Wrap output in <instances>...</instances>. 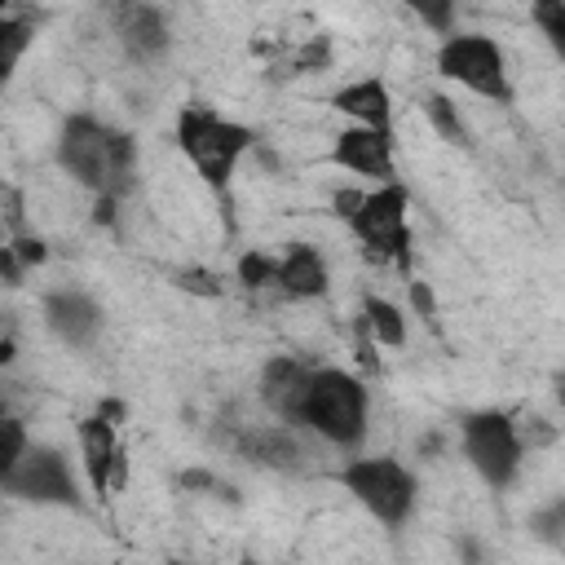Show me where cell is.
Listing matches in <instances>:
<instances>
[{
    "label": "cell",
    "instance_id": "30bf717a",
    "mask_svg": "<svg viewBox=\"0 0 565 565\" xmlns=\"http://www.w3.org/2000/svg\"><path fill=\"white\" fill-rule=\"evenodd\" d=\"M331 163L349 177H362V181H375V185H388L397 181V150H393V132L384 128H344L335 132V146H331Z\"/></svg>",
    "mask_w": 565,
    "mask_h": 565
},
{
    "label": "cell",
    "instance_id": "7402d4cb",
    "mask_svg": "<svg viewBox=\"0 0 565 565\" xmlns=\"http://www.w3.org/2000/svg\"><path fill=\"white\" fill-rule=\"evenodd\" d=\"M530 525H534V534H539L547 547H561V530H565V503H561V499H552L543 512H534V516H530Z\"/></svg>",
    "mask_w": 565,
    "mask_h": 565
},
{
    "label": "cell",
    "instance_id": "5bb4252c",
    "mask_svg": "<svg viewBox=\"0 0 565 565\" xmlns=\"http://www.w3.org/2000/svg\"><path fill=\"white\" fill-rule=\"evenodd\" d=\"M331 287L327 256L313 243H287L274 256V291L287 300H318Z\"/></svg>",
    "mask_w": 565,
    "mask_h": 565
},
{
    "label": "cell",
    "instance_id": "f1b7e54d",
    "mask_svg": "<svg viewBox=\"0 0 565 565\" xmlns=\"http://www.w3.org/2000/svg\"><path fill=\"white\" fill-rule=\"evenodd\" d=\"M411 305H415V313H433V291L424 287V282H411Z\"/></svg>",
    "mask_w": 565,
    "mask_h": 565
},
{
    "label": "cell",
    "instance_id": "cb8c5ba5",
    "mask_svg": "<svg viewBox=\"0 0 565 565\" xmlns=\"http://www.w3.org/2000/svg\"><path fill=\"white\" fill-rule=\"evenodd\" d=\"M530 18H534V22L543 26V35L561 49V35H565V4H561V0H543V4L530 9Z\"/></svg>",
    "mask_w": 565,
    "mask_h": 565
},
{
    "label": "cell",
    "instance_id": "484cf974",
    "mask_svg": "<svg viewBox=\"0 0 565 565\" xmlns=\"http://www.w3.org/2000/svg\"><path fill=\"white\" fill-rule=\"evenodd\" d=\"M9 252L18 256V265H22V269H35V265H44V260H49L44 238H31V234H18V238L9 243Z\"/></svg>",
    "mask_w": 565,
    "mask_h": 565
},
{
    "label": "cell",
    "instance_id": "8fae6325",
    "mask_svg": "<svg viewBox=\"0 0 565 565\" xmlns=\"http://www.w3.org/2000/svg\"><path fill=\"white\" fill-rule=\"evenodd\" d=\"M40 313H44V327H49L66 349H93L97 335H102V327H106L102 305H97L88 291H79V287H57V291H49L44 305H40Z\"/></svg>",
    "mask_w": 565,
    "mask_h": 565
},
{
    "label": "cell",
    "instance_id": "44dd1931",
    "mask_svg": "<svg viewBox=\"0 0 565 565\" xmlns=\"http://www.w3.org/2000/svg\"><path fill=\"white\" fill-rule=\"evenodd\" d=\"M238 282L247 291H260V287H274V256L269 252H247L238 260Z\"/></svg>",
    "mask_w": 565,
    "mask_h": 565
},
{
    "label": "cell",
    "instance_id": "ba28073f",
    "mask_svg": "<svg viewBox=\"0 0 565 565\" xmlns=\"http://www.w3.org/2000/svg\"><path fill=\"white\" fill-rule=\"evenodd\" d=\"M0 494L18 499V503H35V508H84V490L79 477L71 468V455L44 441H31L26 455L18 459V468L0 481Z\"/></svg>",
    "mask_w": 565,
    "mask_h": 565
},
{
    "label": "cell",
    "instance_id": "d6986e66",
    "mask_svg": "<svg viewBox=\"0 0 565 565\" xmlns=\"http://www.w3.org/2000/svg\"><path fill=\"white\" fill-rule=\"evenodd\" d=\"M424 115H428V124L437 128V137H441L446 146H463V150L472 146V132H468L459 106H455L446 93H428V97H424Z\"/></svg>",
    "mask_w": 565,
    "mask_h": 565
},
{
    "label": "cell",
    "instance_id": "4fadbf2b",
    "mask_svg": "<svg viewBox=\"0 0 565 565\" xmlns=\"http://www.w3.org/2000/svg\"><path fill=\"white\" fill-rule=\"evenodd\" d=\"M115 35L128 53V62L137 66H150L159 62L168 49H172V26H168V13L159 4H128L115 13Z\"/></svg>",
    "mask_w": 565,
    "mask_h": 565
},
{
    "label": "cell",
    "instance_id": "3957f363",
    "mask_svg": "<svg viewBox=\"0 0 565 565\" xmlns=\"http://www.w3.org/2000/svg\"><path fill=\"white\" fill-rule=\"evenodd\" d=\"M177 150L190 159V168L199 172V181L212 190V194H225L230 181H234V168L238 159L256 146V132L238 119H225L221 110L203 106V102H190L177 110Z\"/></svg>",
    "mask_w": 565,
    "mask_h": 565
},
{
    "label": "cell",
    "instance_id": "9a60e30c",
    "mask_svg": "<svg viewBox=\"0 0 565 565\" xmlns=\"http://www.w3.org/2000/svg\"><path fill=\"white\" fill-rule=\"evenodd\" d=\"M309 375H313V366L300 362V358H287V353H278V358H269V362L260 366L256 393H260L265 411H269L278 424H291V428H296V406H300V397H305Z\"/></svg>",
    "mask_w": 565,
    "mask_h": 565
},
{
    "label": "cell",
    "instance_id": "d4e9b609",
    "mask_svg": "<svg viewBox=\"0 0 565 565\" xmlns=\"http://www.w3.org/2000/svg\"><path fill=\"white\" fill-rule=\"evenodd\" d=\"M177 287L181 291H194V296H221V278L207 274V269H177Z\"/></svg>",
    "mask_w": 565,
    "mask_h": 565
},
{
    "label": "cell",
    "instance_id": "f546056e",
    "mask_svg": "<svg viewBox=\"0 0 565 565\" xmlns=\"http://www.w3.org/2000/svg\"><path fill=\"white\" fill-rule=\"evenodd\" d=\"M13 362V340H0V366H9Z\"/></svg>",
    "mask_w": 565,
    "mask_h": 565
},
{
    "label": "cell",
    "instance_id": "277c9868",
    "mask_svg": "<svg viewBox=\"0 0 565 565\" xmlns=\"http://www.w3.org/2000/svg\"><path fill=\"white\" fill-rule=\"evenodd\" d=\"M335 481L384 525V530H397L411 521L415 512V499H419V481L415 472L393 459V455H349L340 468H335Z\"/></svg>",
    "mask_w": 565,
    "mask_h": 565
},
{
    "label": "cell",
    "instance_id": "7c38bea8",
    "mask_svg": "<svg viewBox=\"0 0 565 565\" xmlns=\"http://www.w3.org/2000/svg\"><path fill=\"white\" fill-rule=\"evenodd\" d=\"M234 450L247 455L256 468H269V472H305L309 463V450L300 441V428L291 424H247L238 437H234Z\"/></svg>",
    "mask_w": 565,
    "mask_h": 565
},
{
    "label": "cell",
    "instance_id": "8992f818",
    "mask_svg": "<svg viewBox=\"0 0 565 565\" xmlns=\"http://www.w3.org/2000/svg\"><path fill=\"white\" fill-rule=\"evenodd\" d=\"M459 441H463V459L468 468L494 490H512V481L521 477V463H525V446H521V433H516V415L499 411V406H481V411H468L459 419Z\"/></svg>",
    "mask_w": 565,
    "mask_h": 565
},
{
    "label": "cell",
    "instance_id": "7a4b0ae2",
    "mask_svg": "<svg viewBox=\"0 0 565 565\" xmlns=\"http://www.w3.org/2000/svg\"><path fill=\"white\" fill-rule=\"evenodd\" d=\"M371 424V393L353 371L340 366H313L305 397L296 406V428L327 441L331 450L358 455Z\"/></svg>",
    "mask_w": 565,
    "mask_h": 565
},
{
    "label": "cell",
    "instance_id": "6da1fadb",
    "mask_svg": "<svg viewBox=\"0 0 565 565\" xmlns=\"http://www.w3.org/2000/svg\"><path fill=\"white\" fill-rule=\"evenodd\" d=\"M53 159L57 168L84 185L93 199H124L137 185V141L132 132L97 119V115H66L53 141Z\"/></svg>",
    "mask_w": 565,
    "mask_h": 565
},
{
    "label": "cell",
    "instance_id": "4dcf8cb0",
    "mask_svg": "<svg viewBox=\"0 0 565 565\" xmlns=\"http://www.w3.org/2000/svg\"><path fill=\"white\" fill-rule=\"evenodd\" d=\"M163 565H203V561H163Z\"/></svg>",
    "mask_w": 565,
    "mask_h": 565
},
{
    "label": "cell",
    "instance_id": "83f0119b",
    "mask_svg": "<svg viewBox=\"0 0 565 565\" xmlns=\"http://www.w3.org/2000/svg\"><path fill=\"white\" fill-rule=\"evenodd\" d=\"M362 199H366V190H358V185H340V190L331 194V212H335L340 221H349V216L362 207Z\"/></svg>",
    "mask_w": 565,
    "mask_h": 565
},
{
    "label": "cell",
    "instance_id": "52a82bcc",
    "mask_svg": "<svg viewBox=\"0 0 565 565\" xmlns=\"http://www.w3.org/2000/svg\"><path fill=\"white\" fill-rule=\"evenodd\" d=\"M437 75L468 88L472 97H486L494 106H508L512 102V75H508V57H503V44L494 35H481V31H450L441 35L437 44Z\"/></svg>",
    "mask_w": 565,
    "mask_h": 565
},
{
    "label": "cell",
    "instance_id": "e0dca14e",
    "mask_svg": "<svg viewBox=\"0 0 565 565\" xmlns=\"http://www.w3.org/2000/svg\"><path fill=\"white\" fill-rule=\"evenodd\" d=\"M31 44H35V18H26V13H4V9H0V88L13 79L18 62L26 57Z\"/></svg>",
    "mask_w": 565,
    "mask_h": 565
},
{
    "label": "cell",
    "instance_id": "603a6c76",
    "mask_svg": "<svg viewBox=\"0 0 565 565\" xmlns=\"http://www.w3.org/2000/svg\"><path fill=\"white\" fill-rule=\"evenodd\" d=\"M0 216H4V225L13 230V238L26 234V203H22V190L9 185V181H0Z\"/></svg>",
    "mask_w": 565,
    "mask_h": 565
},
{
    "label": "cell",
    "instance_id": "ac0fdd59",
    "mask_svg": "<svg viewBox=\"0 0 565 565\" xmlns=\"http://www.w3.org/2000/svg\"><path fill=\"white\" fill-rule=\"evenodd\" d=\"M362 327L371 331V340H375L380 349H402V344H406V318H402V309H397L393 300H384V296H366V300H362Z\"/></svg>",
    "mask_w": 565,
    "mask_h": 565
},
{
    "label": "cell",
    "instance_id": "2e32d148",
    "mask_svg": "<svg viewBox=\"0 0 565 565\" xmlns=\"http://www.w3.org/2000/svg\"><path fill=\"white\" fill-rule=\"evenodd\" d=\"M331 110L353 119V128L393 132V93H388V84L380 75H362V79H349L344 88H335L331 93Z\"/></svg>",
    "mask_w": 565,
    "mask_h": 565
},
{
    "label": "cell",
    "instance_id": "4316f807",
    "mask_svg": "<svg viewBox=\"0 0 565 565\" xmlns=\"http://www.w3.org/2000/svg\"><path fill=\"white\" fill-rule=\"evenodd\" d=\"M415 18L428 22L437 35H450V31H455V4H419Z\"/></svg>",
    "mask_w": 565,
    "mask_h": 565
},
{
    "label": "cell",
    "instance_id": "ffe728a7",
    "mask_svg": "<svg viewBox=\"0 0 565 565\" xmlns=\"http://www.w3.org/2000/svg\"><path fill=\"white\" fill-rule=\"evenodd\" d=\"M31 437H26V424L18 415H0V481L18 468V459L26 455Z\"/></svg>",
    "mask_w": 565,
    "mask_h": 565
},
{
    "label": "cell",
    "instance_id": "5b68a950",
    "mask_svg": "<svg viewBox=\"0 0 565 565\" xmlns=\"http://www.w3.org/2000/svg\"><path fill=\"white\" fill-rule=\"evenodd\" d=\"M344 225L362 243V256L371 265L411 269V194H406L402 181L366 190L362 207Z\"/></svg>",
    "mask_w": 565,
    "mask_h": 565
},
{
    "label": "cell",
    "instance_id": "9c48e42d",
    "mask_svg": "<svg viewBox=\"0 0 565 565\" xmlns=\"http://www.w3.org/2000/svg\"><path fill=\"white\" fill-rule=\"evenodd\" d=\"M119 402H102L97 415L79 419L75 437H79V468L88 477V490L97 499H106L110 490L124 486V446H119Z\"/></svg>",
    "mask_w": 565,
    "mask_h": 565
}]
</instances>
